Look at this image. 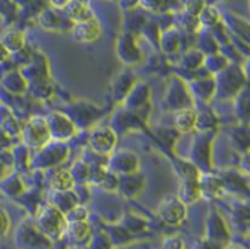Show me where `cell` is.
Returning a JSON list of instances; mask_svg holds the SVG:
<instances>
[{"label":"cell","instance_id":"6da1fadb","mask_svg":"<svg viewBox=\"0 0 250 249\" xmlns=\"http://www.w3.org/2000/svg\"><path fill=\"white\" fill-rule=\"evenodd\" d=\"M35 223L52 241L62 238L66 233V216L54 205H45L40 208L35 216Z\"/></svg>","mask_w":250,"mask_h":249},{"label":"cell","instance_id":"7a4b0ae2","mask_svg":"<svg viewBox=\"0 0 250 249\" xmlns=\"http://www.w3.org/2000/svg\"><path fill=\"white\" fill-rule=\"evenodd\" d=\"M14 244L18 249H52V240L33 222H23L14 231Z\"/></svg>","mask_w":250,"mask_h":249},{"label":"cell","instance_id":"3957f363","mask_svg":"<svg viewBox=\"0 0 250 249\" xmlns=\"http://www.w3.org/2000/svg\"><path fill=\"white\" fill-rule=\"evenodd\" d=\"M21 139L25 147L35 149V150H40L47 146L52 140L47 117L35 116L28 120L23 125Z\"/></svg>","mask_w":250,"mask_h":249},{"label":"cell","instance_id":"277c9868","mask_svg":"<svg viewBox=\"0 0 250 249\" xmlns=\"http://www.w3.org/2000/svg\"><path fill=\"white\" fill-rule=\"evenodd\" d=\"M87 142L92 153L101 157H110L117 145V135L110 127L98 125L89 131Z\"/></svg>","mask_w":250,"mask_h":249},{"label":"cell","instance_id":"5b68a950","mask_svg":"<svg viewBox=\"0 0 250 249\" xmlns=\"http://www.w3.org/2000/svg\"><path fill=\"white\" fill-rule=\"evenodd\" d=\"M67 156H69V147L66 146V143L51 140L47 146L37 150L30 164L36 169L51 168L65 161Z\"/></svg>","mask_w":250,"mask_h":249},{"label":"cell","instance_id":"8992f818","mask_svg":"<svg viewBox=\"0 0 250 249\" xmlns=\"http://www.w3.org/2000/svg\"><path fill=\"white\" fill-rule=\"evenodd\" d=\"M165 105L169 108V110L175 112L192 108L191 91L180 77L173 76L170 79L168 90L165 92Z\"/></svg>","mask_w":250,"mask_h":249},{"label":"cell","instance_id":"52a82bcc","mask_svg":"<svg viewBox=\"0 0 250 249\" xmlns=\"http://www.w3.org/2000/svg\"><path fill=\"white\" fill-rule=\"evenodd\" d=\"M187 208L177 196H168L158 204L155 212L161 222L168 226H179L187 218Z\"/></svg>","mask_w":250,"mask_h":249},{"label":"cell","instance_id":"ba28073f","mask_svg":"<svg viewBox=\"0 0 250 249\" xmlns=\"http://www.w3.org/2000/svg\"><path fill=\"white\" fill-rule=\"evenodd\" d=\"M47 123L50 127L52 140L66 143L74 135L77 134V125L67 116L66 113L62 112H52L47 116Z\"/></svg>","mask_w":250,"mask_h":249},{"label":"cell","instance_id":"9c48e42d","mask_svg":"<svg viewBox=\"0 0 250 249\" xmlns=\"http://www.w3.org/2000/svg\"><path fill=\"white\" fill-rule=\"evenodd\" d=\"M107 168L118 176L138 174L140 168V160L131 150H118L107 158Z\"/></svg>","mask_w":250,"mask_h":249},{"label":"cell","instance_id":"30bf717a","mask_svg":"<svg viewBox=\"0 0 250 249\" xmlns=\"http://www.w3.org/2000/svg\"><path fill=\"white\" fill-rule=\"evenodd\" d=\"M72 36L81 44L95 43L102 36V26L96 18H89L87 21L79 22L72 25Z\"/></svg>","mask_w":250,"mask_h":249},{"label":"cell","instance_id":"8fae6325","mask_svg":"<svg viewBox=\"0 0 250 249\" xmlns=\"http://www.w3.org/2000/svg\"><path fill=\"white\" fill-rule=\"evenodd\" d=\"M116 51H117V57L120 58V61L126 65L138 64L142 59L139 45L136 43V39L132 33H124L118 37Z\"/></svg>","mask_w":250,"mask_h":249},{"label":"cell","instance_id":"7c38bea8","mask_svg":"<svg viewBox=\"0 0 250 249\" xmlns=\"http://www.w3.org/2000/svg\"><path fill=\"white\" fill-rule=\"evenodd\" d=\"M206 237L208 240H212L214 242H219L221 245H224L229 238V231L228 227L226 226L224 220L221 218L219 213L213 211L212 213H209L208 219H206Z\"/></svg>","mask_w":250,"mask_h":249},{"label":"cell","instance_id":"4fadbf2b","mask_svg":"<svg viewBox=\"0 0 250 249\" xmlns=\"http://www.w3.org/2000/svg\"><path fill=\"white\" fill-rule=\"evenodd\" d=\"M150 101V88L146 83L138 81L132 88V91L129 92V95L126 96L124 101L125 109L131 110V112H139L145 109V106Z\"/></svg>","mask_w":250,"mask_h":249},{"label":"cell","instance_id":"5bb4252c","mask_svg":"<svg viewBox=\"0 0 250 249\" xmlns=\"http://www.w3.org/2000/svg\"><path fill=\"white\" fill-rule=\"evenodd\" d=\"M136 83L138 81H136L135 73L131 70H125L118 74L117 79L114 80V86H113V95L116 98V101L124 102Z\"/></svg>","mask_w":250,"mask_h":249},{"label":"cell","instance_id":"9a60e30c","mask_svg":"<svg viewBox=\"0 0 250 249\" xmlns=\"http://www.w3.org/2000/svg\"><path fill=\"white\" fill-rule=\"evenodd\" d=\"M198 182L202 197L208 198V200L219 197L223 187H224V183H223L221 178L213 175V174H208V172H202L201 174Z\"/></svg>","mask_w":250,"mask_h":249},{"label":"cell","instance_id":"2e32d148","mask_svg":"<svg viewBox=\"0 0 250 249\" xmlns=\"http://www.w3.org/2000/svg\"><path fill=\"white\" fill-rule=\"evenodd\" d=\"M143 189H145V178L139 174L120 176L118 190L121 191V194H124L125 198H135L136 196H139Z\"/></svg>","mask_w":250,"mask_h":249},{"label":"cell","instance_id":"e0dca14e","mask_svg":"<svg viewBox=\"0 0 250 249\" xmlns=\"http://www.w3.org/2000/svg\"><path fill=\"white\" fill-rule=\"evenodd\" d=\"M177 198L186 205H194L202 198L198 181H180L177 189Z\"/></svg>","mask_w":250,"mask_h":249},{"label":"cell","instance_id":"ac0fdd59","mask_svg":"<svg viewBox=\"0 0 250 249\" xmlns=\"http://www.w3.org/2000/svg\"><path fill=\"white\" fill-rule=\"evenodd\" d=\"M197 112L192 109H184L176 112L173 118L175 130L180 134H188L197 128Z\"/></svg>","mask_w":250,"mask_h":249},{"label":"cell","instance_id":"d6986e66","mask_svg":"<svg viewBox=\"0 0 250 249\" xmlns=\"http://www.w3.org/2000/svg\"><path fill=\"white\" fill-rule=\"evenodd\" d=\"M65 235L72 244H83L91 240V226H89L88 220L67 223Z\"/></svg>","mask_w":250,"mask_h":249},{"label":"cell","instance_id":"ffe728a7","mask_svg":"<svg viewBox=\"0 0 250 249\" xmlns=\"http://www.w3.org/2000/svg\"><path fill=\"white\" fill-rule=\"evenodd\" d=\"M51 205L58 208L62 213L66 215L69 211H72L74 206L80 204L79 194L74 193L73 190L70 191H54V197L51 198Z\"/></svg>","mask_w":250,"mask_h":249},{"label":"cell","instance_id":"44dd1931","mask_svg":"<svg viewBox=\"0 0 250 249\" xmlns=\"http://www.w3.org/2000/svg\"><path fill=\"white\" fill-rule=\"evenodd\" d=\"M173 168L180 181H198L201 176L198 167L187 158H176L173 161Z\"/></svg>","mask_w":250,"mask_h":249},{"label":"cell","instance_id":"7402d4cb","mask_svg":"<svg viewBox=\"0 0 250 249\" xmlns=\"http://www.w3.org/2000/svg\"><path fill=\"white\" fill-rule=\"evenodd\" d=\"M208 134H202L201 136L194 140V145H192L191 149V161L198 167L199 171L202 169L204 162H209V154L210 153H209V147H208L209 139L206 138Z\"/></svg>","mask_w":250,"mask_h":249},{"label":"cell","instance_id":"603a6c76","mask_svg":"<svg viewBox=\"0 0 250 249\" xmlns=\"http://www.w3.org/2000/svg\"><path fill=\"white\" fill-rule=\"evenodd\" d=\"M65 11H66L67 18L72 21L73 25L92 18L91 7L87 1H69Z\"/></svg>","mask_w":250,"mask_h":249},{"label":"cell","instance_id":"cb8c5ba5","mask_svg":"<svg viewBox=\"0 0 250 249\" xmlns=\"http://www.w3.org/2000/svg\"><path fill=\"white\" fill-rule=\"evenodd\" d=\"M25 35L21 30H7L1 36V47L6 48L10 54L22 51L25 48Z\"/></svg>","mask_w":250,"mask_h":249},{"label":"cell","instance_id":"d4e9b609","mask_svg":"<svg viewBox=\"0 0 250 249\" xmlns=\"http://www.w3.org/2000/svg\"><path fill=\"white\" fill-rule=\"evenodd\" d=\"M74 184L76 182L69 169L55 171L50 179V186L54 191H70L73 190Z\"/></svg>","mask_w":250,"mask_h":249},{"label":"cell","instance_id":"484cf974","mask_svg":"<svg viewBox=\"0 0 250 249\" xmlns=\"http://www.w3.org/2000/svg\"><path fill=\"white\" fill-rule=\"evenodd\" d=\"M23 190L25 184L18 174H11L7 178L1 179V193L8 197H21Z\"/></svg>","mask_w":250,"mask_h":249},{"label":"cell","instance_id":"4316f807","mask_svg":"<svg viewBox=\"0 0 250 249\" xmlns=\"http://www.w3.org/2000/svg\"><path fill=\"white\" fill-rule=\"evenodd\" d=\"M1 83H3L4 90H7L11 94H17V95L25 92V90L28 87V81L25 80L21 72H11V73L6 74Z\"/></svg>","mask_w":250,"mask_h":249},{"label":"cell","instance_id":"83f0119b","mask_svg":"<svg viewBox=\"0 0 250 249\" xmlns=\"http://www.w3.org/2000/svg\"><path fill=\"white\" fill-rule=\"evenodd\" d=\"M190 91L206 101V99H210V96L213 95V92L216 91V84L209 77L208 79H198V80L192 81L190 84Z\"/></svg>","mask_w":250,"mask_h":249},{"label":"cell","instance_id":"f1b7e54d","mask_svg":"<svg viewBox=\"0 0 250 249\" xmlns=\"http://www.w3.org/2000/svg\"><path fill=\"white\" fill-rule=\"evenodd\" d=\"M39 23L47 30H58L61 29L62 21L59 18V15L57 14V10L50 8V10H44L42 11V14L39 15Z\"/></svg>","mask_w":250,"mask_h":249},{"label":"cell","instance_id":"f546056e","mask_svg":"<svg viewBox=\"0 0 250 249\" xmlns=\"http://www.w3.org/2000/svg\"><path fill=\"white\" fill-rule=\"evenodd\" d=\"M161 43V48L164 52H175L179 48V43H180V35L179 30L176 29H167L161 35L160 39Z\"/></svg>","mask_w":250,"mask_h":249},{"label":"cell","instance_id":"4dcf8cb0","mask_svg":"<svg viewBox=\"0 0 250 249\" xmlns=\"http://www.w3.org/2000/svg\"><path fill=\"white\" fill-rule=\"evenodd\" d=\"M70 174L73 176L76 183H84L88 182L89 175H91V165L85 160H79L70 167Z\"/></svg>","mask_w":250,"mask_h":249},{"label":"cell","instance_id":"1f68e13d","mask_svg":"<svg viewBox=\"0 0 250 249\" xmlns=\"http://www.w3.org/2000/svg\"><path fill=\"white\" fill-rule=\"evenodd\" d=\"M121 226L131 234H136L140 233L146 228V220L143 219L142 216H138L135 213H126L124 216V219L121 222Z\"/></svg>","mask_w":250,"mask_h":249},{"label":"cell","instance_id":"d6a6232c","mask_svg":"<svg viewBox=\"0 0 250 249\" xmlns=\"http://www.w3.org/2000/svg\"><path fill=\"white\" fill-rule=\"evenodd\" d=\"M216 124H217V118L214 117V114L210 110L199 112L197 114V128L195 130H198L202 134L213 131Z\"/></svg>","mask_w":250,"mask_h":249},{"label":"cell","instance_id":"836d02e7","mask_svg":"<svg viewBox=\"0 0 250 249\" xmlns=\"http://www.w3.org/2000/svg\"><path fill=\"white\" fill-rule=\"evenodd\" d=\"M180 64L186 69L194 70V69L199 68L202 64H205V57H204V54L199 50H190V51H187L184 54Z\"/></svg>","mask_w":250,"mask_h":249},{"label":"cell","instance_id":"e575fe53","mask_svg":"<svg viewBox=\"0 0 250 249\" xmlns=\"http://www.w3.org/2000/svg\"><path fill=\"white\" fill-rule=\"evenodd\" d=\"M219 18H220V14H219L217 8H214L213 6H205L202 13L199 14L198 21L199 25L206 26V28H212L219 22Z\"/></svg>","mask_w":250,"mask_h":249},{"label":"cell","instance_id":"d590c367","mask_svg":"<svg viewBox=\"0 0 250 249\" xmlns=\"http://www.w3.org/2000/svg\"><path fill=\"white\" fill-rule=\"evenodd\" d=\"M113 245L110 235L104 231L96 233L88 241V249H113Z\"/></svg>","mask_w":250,"mask_h":249},{"label":"cell","instance_id":"8d00e7d4","mask_svg":"<svg viewBox=\"0 0 250 249\" xmlns=\"http://www.w3.org/2000/svg\"><path fill=\"white\" fill-rule=\"evenodd\" d=\"M227 59L224 58L223 55H209L205 58V66L213 73H221L227 69Z\"/></svg>","mask_w":250,"mask_h":249},{"label":"cell","instance_id":"74e56055","mask_svg":"<svg viewBox=\"0 0 250 249\" xmlns=\"http://www.w3.org/2000/svg\"><path fill=\"white\" fill-rule=\"evenodd\" d=\"M1 128H3V135L10 139H13L14 136H18V135H22V128L20 127L18 121L13 117L4 118Z\"/></svg>","mask_w":250,"mask_h":249},{"label":"cell","instance_id":"f35d334b","mask_svg":"<svg viewBox=\"0 0 250 249\" xmlns=\"http://www.w3.org/2000/svg\"><path fill=\"white\" fill-rule=\"evenodd\" d=\"M66 216L67 223H73V222H85L88 219V209L84 205L79 204L77 206H74L72 211L65 215Z\"/></svg>","mask_w":250,"mask_h":249},{"label":"cell","instance_id":"ab89813d","mask_svg":"<svg viewBox=\"0 0 250 249\" xmlns=\"http://www.w3.org/2000/svg\"><path fill=\"white\" fill-rule=\"evenodd\" d=\"M33 94L40 98V99H47L52 94V86L50 81H43V83H37L35 86H32Z\"/></svg>","mask_w":250,"mask_h":249},{"label":"cell","instance_id":"60d3db41","mask_svg":"<svg viewBox=\"0 0 250 249\" xmlns=\"http://www.w3.org/2000/svg\"><path fill=\"white\" fill-rule=\"evenodd\" d=\"M161 249H184L183 238L179 235H169V237L164 238Z\"/></svg>","mask_w":250,"mask_h":249},{"label":"cell","instance_id":"b9f144b4","mask_svg":"<svg viewBox=\"0 0 250 249\" xmlns=\"http://www.w3.org/2000/svg\"><path fill=\"white\" fill-rule=\"evenodd\" d=\"M186 6V14L187 15H191V17H195V18H198L199 14L202 13V10L205 8V3H199V1H188V3H186L184 4Z\"/></svg>","mask_w":250,"mask_h":249},{"label":"cell","instance_id":"7bdbcfd3","mask_svg":"<svg viewBox=\"0 0 250 249\" xmlns=\"http://www.w3.org/2000/svg\"><path fill=\"white\" fill-rule=\"evenodd\" d=\"M0 223H1V235L7 237L8 233L11 231V219H10V215L6 209H1Z\"/></svg>","mask_w":250,"mask_h":249},{"label":"cell","instance_id":"ee69618b","mask_svg":"<svg viewBox=\"0 0 250 249\" xmlns=\"http://www.w3.org/2000/svg\"><path fill=\"white\" fill-rule=\"evenodd\" d=\"M194 249H224V247L221 244H219V242L204 238V240L197 241V244L194 245Z\"/></svg>","mask_w":250,"mask_h":249},{"label":"cell","instance_id":"f6af8a7d","mask_svg":"<svg viewBox=\"0 0 250 249\" xmlns=\"http://www.w3.org/2000/svg\"><path fill=\"white\" fill-rule=\"evenodd\" d=\"M242 168L245 169L248 174H250V152H248V153L245 154V157H243Z\"/></svg>","mask_w":250,"mask_h":249},{"label":"cell","instance_id":"bcb514c9","mask_svg":"<svg viewBox=\"0 0 250 249\" xmlns=\"http://www.w3.org/2000/svg\"><path fill=\"white\" fill-rule=\"evenodd\" d=\"M226 249H248L246 247H243L241 244H231V245H228Z\"/></svg>","mask_w":250,"mask_h":249}]
</instances>
